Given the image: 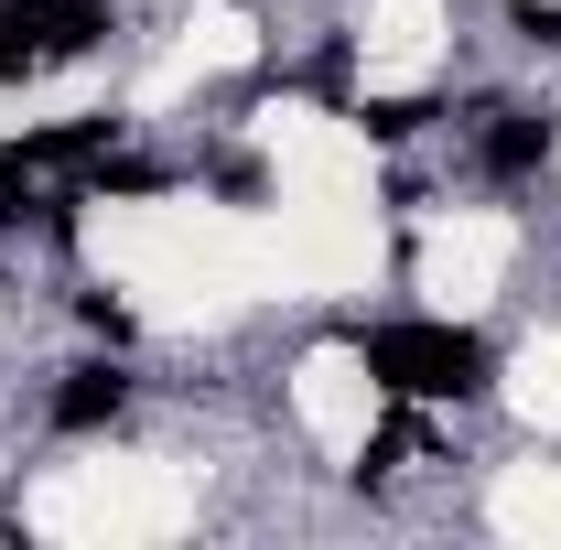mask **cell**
<instances>
[{"label":"cell","mask_w":561,"mask_h":550,"mask_svg":"<svg viewBox=\"0 0 561 550\" xmlns=\"http://www.w3.org/2000/svg\"><path fill=\"white\" fill-rule=\"evenodd\" d=\"M367 367L400 400H465V389H486V345L454 335V324H378L367 335Z\"/></svg>","instance_id":"cell-1"},{"label":"cell","mask_w":561,"mask_h":550,"mask_svg":"<svg viewBox=\"0 0 561 550\" xmlns=\"http://www.w3.org/2000/svg\"><path fill=\"white\" fill-rule=\"evenodd\" d=\"M98 33H108L98 0H11L0 11V76L22 87V76H44V66H76Z\"/></svg>","instance_id":"cell-2"},{"label":"cell","mask_w":561,"mask_h":550,"mask_svg":"<svg viewBox=\"0 0 561 550\" xmlns=\"http://www.w3.org/2000/svg\"><path fill=\"white\" fill-rule=\"evenodd\" d=\"M119 400H130L119 367H76L66 389H55V421H66V432H98V421H119Z\"/></svg>","instance_id":"cell-3"},{"label":"cell","mask_w":561,"mask_h":550,"mask_svg":"<svg viewBox=\"0 0 561 550\" xmlns=\"http://www.w3.org/2000/svg\"><path fill=\"white\" fill-rule=\"evenodd\" d=\"M540 151H551V119H518V108H507V119L486 130V173H529Z\"/></svg>","instance_id":"cell-4"}]
</instances>
